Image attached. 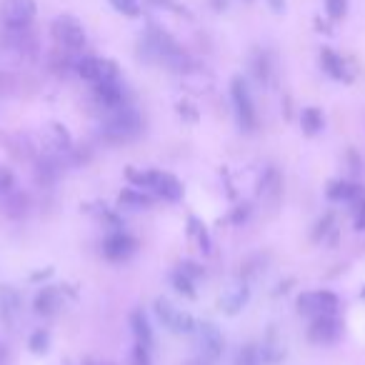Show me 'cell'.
<instances>
[{
	"mask_svg": "<svg viewBox=\"0 0 365 365\" xmlns=\"http://www.w3.org/2000/svg\"><path fill=\"white\" fill-rule=\"evenodd\" d=\"M38 15L36 0H0V28L23 30L30 28Z\"/></svg>",
	"mask_w": 365,
	"mask_h": 365,
	"instance_id": "obj_5",
	"label": "cell"
},
{
	"mask_svg": "<svg viewBox=\"0 0 365 365\" xmlns=\"http://www.w3.org/2000/svg\"><path fill=\"white\" fill-rule=\"evenodd\" d=\"M251 70L253 75H255V80L260 85H270L273 83V60H270L268 53H263V50H258V53H253V60H251Z\"/></svg>",
	"mask_w": 365,
	"mask_h": 365,
	"instance_id": "obj_24",
	"label": "cell"
},
{
	"mask_svg": "<svg viewBox=\"0 0 365 365\" xmlns=\"http://www.w3.org/2000/svg\"><path fill=\"white\" fill-rule=\"evenodd\" d=\"M148 193L153 195L168 200V203H178L183 198V183H180L175 175L170 173H161V170H150V178H148Z\"/></svg>",
	"mask_w": 365,
	"mask_h": 365,
	"instance_id": "obj_13",
	"label": "cell"
},
{
	"mask_svg": "<svg viewBox=\"0 0 365 365\" xmlns=\"http://www.w3.org/2000/svg\"><path fill=\"white\" fill-rule=\"evenodd\" d=\"M193 105H188V103H178V113L180 115H186L188 120H193V123H195L198 120V110H191Z\"/></svg>",
	"mask_w": 365,
	"mask_h": 365,
	"instance_id": "obj_40",
	"label": "cell"
},
{
	"mask_svg": "<svg viewBox=\"0 0 365 365\" xmlns=\"http://www.w3.org/2000/svg\"><path fill=\"white\" fill-rule=\"evenodd\" d=\"M338 223L333 213H325L313 228V243H323V246H336L338 243Z\"/></svg>",
	"mask_w": 365,
	"mask_h": 365,
	"instance_id": "obj_22",
	"label": "cell"
},
{
	"mask_svg": "<svg viewBox=\"0 0 365 365\" xmlns=\"http://www.w3.org/2000/svg\"><path fill=\"white\" fill-rule=\"evenodd\" d=\"M93 100H96L98 108L113 110L118 105L126 103V90H123V83L120 80H110V83H96L93 85Z\"/></svg>",
	"mask_w": 365,
	"mask_h": 365,
	"instance_id": "obj_17",
	"label": "cell"
},
{
	"mask_svg": "<svg viewBox=\"0 0 365 365\" xmlns=\"http://www.w3.org/2000/svg\"><path fill=\"white\" fill-rule=\"evenodd\" d=\"M258 198L263 200V205H268L270 210H276L281 205L283 198V175L278 168H265V173L260 175V183H258Z\"/></svg>",
	"mask_w": 365,
	"mask_h": 365,
	"instance_id": "obj_14",
	"label": "cell"
},
{
	"mask_svg": "<svg viewBox=\"0 0 365 365\" xmlns=\"http://www.w3.org/2000/svg\"><path fill=\"white\" fill-rule=\"evenodd\" d=\"M235 365H263L260 350L255 345H243L235 355Z\"/></svg>",
	"mask_w": 365,
	"mask_h": 365,
	"instance_id": "obj_33",
	"label": "cell"
},
{
	"mask_svg": "<svg viewBox=\"0 0 365 365\" xmlns=\"http://www.w3.org/2000/svg\"><path fill=\"white\" fill-rule=\"evenodd\" d=\"M110 8L115 13H120L123 18H138L140 13H143V6H140V0H108Z\"/></svg>",
	"mask_w": 365,
	"mask_h": 365,
	"instance_id": "obj_30",
	"label": "cell"
},
{
	"mask_svg": "<svg viewBox=\"0 0 365 365\" xmlns=\"http://www.w3.org/2000/svg\"><path fill=\"white\" fill-rule=\"evenodd\" d=\"M28 348L33 350L36 355H43V353H48L50 350V333L48 330H36L33 336H30V341H28Z\"/></svg>",
	"mask_w": 365,
	"mask_h": 365,
	"instance_id": "obj_31",
	"label": "cell"
},
{
	"mask_svg": "<svg viewBox=\"0 0 365 365\" xmlns=\"http://www.w3.org/2000/svg\"><path fill=\"white\" fill-rule=\"evenodd\" d=\"M248 298H251V288H248V281L246 278H233V281L228 283L223 288L221 298H218V306L225 315H238L243 308H246Z\"/></svg>",
	"mask_w": 365,
	"mask_h": 365,
	"instance_id": "obj_11",
	"label": "cell"
},
{
	"mask_svg": "<svg viewBox=\"0 0 365 365\" xmlns=\"http://www.w3.org/2000/svg\"><path fill=\"white\" fill-rule=\"evenodd\" d=\"M75 75L88 80L90 85L96 83H110V80H120V68L115 60L110 58H98V55H80L75 60Z\"/></svg>",
	"mask_w": 365,
	"mask_h": 365,
	"instance_id": "obj_4",
	"label": "cell"
},
{
	"mask_svg": "<svg viewBox=\"0 0 365 365\" xmlns=\"http://www.w3.org/2000/svg\"><path fill=\"white\" fill-rule=\"evenodd\" d=\"M230 103H233L235 118H238V126L246 133H253L258 128V110L255 103H253V93L248 88V80L243 75H235L230 80Z\"/></svg>",
	"mask_w": 365,
	"mask_h": 365,
	"instance_id": "obj_3",
	"label": "cell"
},
{
	"mask_svg": "<svg viewBox=\"0 0 365 365\" xmlns=\"http://www.w3.org/2000/svg\"><path fill=\"white\" fill-rule=\"evenodd\" d=\"M343 336V323L341 318L333 315H315L308 325V341L315 345H333Z\"/></svg>",
	"mask_w": 365,
	"mask_h": 365,
	"instance_id": "obj_9",
	"label": "cell"
},
{
	"mask_svg": "<svg viewBox=\"0 0 365 365\" xmlns=\"http://www.w3.org/2000/svg\"><path fill=\"white\" fill-rule=\"evenodd\" d=\"M298 311L306 315H333L338 313V295L330 290H308L298 295Z\"/></svg>",
	"mask_w": 365,
	"mask_h": 365,
	"instance_id": "obj_10",
	"label": "cell"
},
{
	"mask_svg": "<svg viewBox=\"0 0 365 365\" xmlns=\"http://www.w3.org/2000/svg\"><path fill=\"white\" fill-rule=\"evenodd\" d=\"M188 235L198 243V248L203 253H210V235L205 230V225L198 218H188Z\"/></svg>",
	"mask_w": 365,
	"mask_h": 365,
	"instance_id": "obj_29",
	"label": "cell"
},
{
	"mask_svg": "<svg viewBox=\"0 0 365 365\" xmlns=\"http://www.w3.org/2000/svg\"><path fill=\"white\" fill-rule=\"evenodd\" d=\"M131 365H153V358H150V348L135 343L131 353Z\"/></svg>",
	"mask_w": 365,
	"mask_h": 365,
	"instance_id": "obj_35",
	"label": "cell"
},
{
	"mask_svg": "<svg viewBox=\"0 0 365 365\" xmlns=\"http://www.w3.org/2000/svg\"><path fill=\"white\" fill-rule=\"evenodd\" d=\"M353 225L355 230H365V198L353 203Z\"/></svg>",
	"mask_w": 365,
	"mask_h": 365,
	"instance_id": "obj_38",
	"label": "cell"
},
{
	"mask_svg": "<svg viewBox=\"0 0 365 365\" xmlns=\"http://www.w3.org/2000/svg\"><path fill=\"white\" fill-rule=\"evenodd\" d=\"M0 320L10 333H15L23 320V298L13 285H0Z\"/></svg>",
	"mask_w": 365,
	"mask_h": 365,
	"instance_id": "obj_12",
	"label": "cell"
},
{
	"mask_svg": "<svg viewBox=\"0 0 365 365\" xmlns=\"http://www.w3.org/2000/svg\"><path fill=\"white\" fill-rule=\"evenodd\" d=\"M265 3H268V8H270L273 13H276V15L285 13V0H265Z\"/></svg>",
	"mask_w": 365,
	"mask_h": 365,
	"instance_id": "obj_41",
	"label": "cell"
},
{
	"mask_svg": "<svg viewBox=\"0 0 365 365\" xmlns=\"http://www.w3.org/2000/svg\"><path fill=\"white\" fill-rule=\"evenodd\" d=\"M60 178V156H50L43 153L36 158V183L43 188L53 186L55 180Z\"/></svg>",
	"mask_w": 365,
	"mask_h": 365,
	"instance_id": "obj_21",
	"label": "cell"
},
{
	"mask_svg": "<svg viewBox=\"0 0 365 365\" xmlns=\"http://www.w3.org/2000/svg\"><path fill=\"white\" fill-rule=\"evenodd\" d=\"M135 248H138V243H135V238H131L126 230H113V233L105 238V243H103V255L118 263V260H128V258L135 253Z\"/></svg>",
	"mask_w": 365,
	"mask_h": 365,
	"instance_id": "obj_15",
	"label": "cell"
},
{
	"mask_svg": "<svg viewBox=\"0 0 365 365\" xmlns=\"http://www.w3.org/2000/svg\"><path fill=\"white\" fill-rule=\"evenodd\" d=\"M158 320L163 323V328H168L175 336H193L195 330V318L191 313H186L183 308H178L175 303H170L168 298H156L153 303Z\"/></svg>",
	"mask_w": 365,
	"mask_h": 365,
	"instance_id": "obj_6",
	"label": "cell"
},
{
	"mask_svg": "<svg viewBox=\"0 0 365 365\" xmlns=\"http://www.w3.org/2000/svg\"><path fill=\"white\" fill-rule=\"evenodd\" d=\"M50 38H53L55 48H63L68 53H80L85 48V28L75 15H58V18L50 23Z\"/></svg>",
	"mask_w": 365,
	"mask_h": 365,
	"instance_id": "obj_2",
	"label": "cell"
},
{
	"mask_svg": "<svg viewBox=\"0 0 365 365\" xmlns=\"http://www.w3.org/2000/svg\"><path fill=\"white\" fill-rule=\"evenodd\" d=\"M118 203L128 205V208H150L153 195H148V191H140V188H128L118 195Z\"/></svg>",
	"mask_w": 365,
	"mask_h": 365,
	"instance_id": "obj_26",
	"label": "cell"
},
{
	"mask_svg": "<svg viewBox=\"0 0 365 365\" xmlns=\"http://www.w3.org/2000/svg\"><path fill=\"white\" fill-rule=\"evenodd\" d=\"M210 6L216 8V10H225V8H228V0H210Z\"/></svg>",
	"mask_w": 365,
	"mask_h": 365,
	"instance_id": "obj_42",
	"label": "cell"
},
{
	"mask_svg": "<svg viewBox=\"0 0 365 365\" xmlns=\"http://www.w3.org/2000/svg\"><path fill=\"white\" fill-rule=\"evenodd\" d=\"M258 350H260L263 363H281L285 358V348H283V341H278L276 330H270L268 338H265L263 345L258 348Z\"/></svg>",
	"mask_w": 365,
	"mask_h": 365,
	"instance_id": "obj_25",
	"label": "cell"
},
{
	"mask_svg": "<svg viewBox=\"0 0 365 365\" xmlns=\"http://www.w3.org/2000/svg\"><path fill=\"white\" fill-rule=\"evenodd\" d=\"M320 68L333 80H341V83H350L353 80V70L348 66V60L333 48H320Z\"/></svg>",
	"mask_w": 365,
	"mask_h": 365,
	"instance_id": "obj_18",
	"label": "cell"
},
{
	"mask_svg": "<svg viewBox=\"0 0 365 365\" xmlns=\"http://www.w3.org/2000/svg\"><path fill=\"white\" fill-rule=\"evenodd\" d=\"M150 8H158V10H170V13H186V8L180 6L178 0H143Z\"/></svg>",
	"mask_w": 365,
	"mask_h": 365,
	"instance_id": "obj_37",
	"label": "cell"
},
{
	"mask_svg": "<svg viewBox=\"0 0 365 365\" xmlns=\"http://www.w3.org/2000/svg\"><path fill=\"white\" fill-rule=\"evenodd\" d=\"M140 131H143V118L128 103L113 110H105V115H103L100 135L108 143H128V140L138 138Z\"/></svg>",
	"mask_w": 365,
	"mask_h": 365,
	"instance_id": "obj_1",
	"label": "cell"
},
{
	"mask_svg": "<svg viewBox=\"0 0 365 365\" xmlns=\"http://www.w3.org/2000/svg\"><path fill=\"white\" fill-rule=\"evenodd\" d=\"M173 288L178 290L180 295H186V298H195V285H193V281L191 278H186L180 270H175L173 273Z\"/></svg>",
	"mask_w": 365,
	"mask_h": 365,
	"instance_id": "obj_34",
	"label": "cell"
},
{
	"mask_svg": "<svg viewBox=\"0 0 365 365\" xmlns=\"http://www.w3.org/2000/svg\"><path fill=\"white\" fill-rule=\"evenodd\" d=\"M348 3H350V0H323L325 15H328V20L338 23V20L345 18V15H348Z\"/></svg>",
	"mask_w": 365,
	"mask_h": 365,
	"instance_id": "obj_32",
	"label": "cell"
},
{
	"mask_svg": "<svg viewBox=\"0 0 365 365\" xmlns=\"http://www.w3.org/2000/svg\"><path fill=\"white\" fill-rule=\"evenodd\" d=\"M325 195L330 200H336V203H358L365 198V191L363 186L358 183H348V180H330L328 188H325Z\"/></svg>",
	"mask_w": 365,
	"mask_h": 365,
	"instance_id": "obj_19",
	"label": "cell"
},
{
	"mask_svg": "<svg viewBox=\"0 0 365 365\" xmlns=\"http://www.w3.org/2000/svg\"><path fill=\"white\" fill-rule=\"evenodd\" d=\"M33 308H36V313L43 318H50L55 315V313H60V308H63V290L55 285H45L40 293L36 295V300H33Z\"/></svg>",
	"mask_w": 365,
	"mask_h": 365,
	"instance_id": "obj_20",
	"label": "cell"
},
{
	"mask_svg": "<svg viewBox=\"0 0 365 365\" xmlns=\"http://www.w3.org/2000/svg\"><path fill=\"white\" fill-rule=\"evenodd\" d=\"M178 270H180V273H183L186 278H191L193 283H195L198 278H203V276H205V268H203V265L193 263V260H183V263L178 265Z\"/></svg>",
	"mask_w": 365,
	"mask_h": 365,
	"instance_id": "obj_36",
	"label": "cell"
},
{
	"mask_svg": "<svg viewBox=\"0 0 365 365\" xmlns=\"http://www.w3.org/2000/svg\"><path fill=\"white\" fill-rule=\"evenodd\" d=\"M363 298H365V288H363Z\"/></svg>",
	"mask_w": 365,
	"mask_h": 365,
	"instance_id": "obj_43",
	"label": "cell"
},
{
	"mask_svg": "<svg viewBox=\"0 0 365 365\" xmlns=\"http://www.w3.org/2000/svg\"><path fill=\"white\" fill-rule=\"evenodd\" d=\"M248 216H251V205H240L238 210H235L233 216H230V223H235V225H240L243 221H248Z\"/></svg>",
	"mask_w": 365,
	"mask_h": 365,
	"instance_id": "obj_39",
	"label": "cell"
},
{
	"mask_svg": "<svg viewBox=\"0 0 365 365\" xmlns=\"http://www.w3.org/2000/svg\"><path fill=\"white\" fill-rule=\"evenodd\" d=\"M0 38H3V48L8 53L18 55V58H36L38 55V38L33 33V25L30 28H23V30H3L0 28Z\"/></svg>",
	"mask_w": 365,
	"mask_h": 365,
	"instance_id": "obj_8",
	"label": "cell"
},
{
	"mask_svg": "<svg viewBox=\"0 0 365 365\" xmlns=\"http://www.w3.org/2000/svg\"><path fill=\"white\" fill-rule=\"evenodd\" d=\"M43 145H45V153L63 158L73 148V138L63 123H48L43 131Z\"/></svg>",
	"mask_w": 365,
	"mask_h": 365,
	"instance_id": "obj_16",
	"label": "cell"
},
{
	"mask_svg": "<svg viewBox=\"0 0 365 365\" xmlns=\"http://www.w3.org/2000/svg\"><path fill=\"white\" fill-rule=\"evenodd\" d=\"M6 213L10 218H23L28 213V195L13 191L6 195Z\"/></svg>",
	"mask_w": 365,
	"mask_h": 365,
	"instance_id": "obj_28",
	"label": "cell"
},
{
	"mask_svg": "<svg viewBox=\"0 0 365 365\" xmlns=\"http://www.w3.org/2000/svg\"><path fill=\"white\" fill-rule=\"evenodd\" d=\"M300 126H303V133H306V135H318V133L323 131L325 118L320 110L311 105V108H303V113H300Z\"/></svg>",
	"mask_w": 365,
	"mask_h": 365,
	"instance_id": "obj_27",
	"label": "cell"
},
{
	"mask_svg": "<svg viewBox=\"0 0 365 365\" xmlns=\"http://www.w3.org/2000/svg\"><path fill=\"white\" fill-rule=\"evenodd\" d=\"M193 338H195V348L198 355L210 363H218L223 358V350H225V338H223L221 328L210 320H200L195 323V330H193Z\"/></svg>",
	"mask_w": 365,
	"mask_h": 365,
	"instance_id": "obj_7",
	"label": "cell"
},
{
	"mask_svg": "<svg viewBox=\"0 0 365 365\" xmlns=\"http://www.w3.org/2000/svg\"><path fill=\"white\" fill-rule=\"evenodd\" d=\"M131 328H133V336H135V343L145 348H153L156 343V336H153V328H150V320L143 311H133L131 313Z\"/></svg>",
	"mask_w": 365,
	"mask_h": 365,
	"instance_id": "obj_23",
	"label": "cell"
}]
</instances>
